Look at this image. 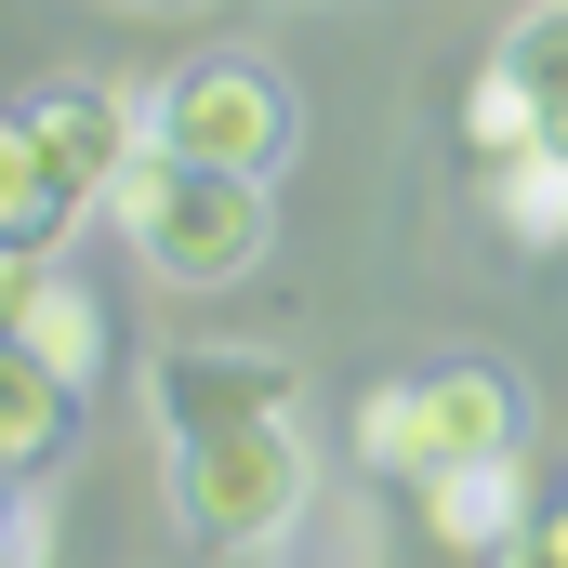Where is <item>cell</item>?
<instances>
[{"mask_svg": "<svg viewBox=\"0 0 568 568\" xmlns=\"http://www.w3.org/2000/svg\"><path fill=\"white\" fill-rule=\"evenodd\" d=\"M106 225L133 239L145 278L239 291L278 252V185H265V172H199V159H159V145H145L133 172H120V199H106Z\"/></svg>", "mask_w": 568, "mask_h": 568, "instance_id": "cell-1", "label": "cell"}, {"mask_svg": "<svg viewBox=\"0 0 568 568\" xmlns=\"http://www.w3.org/2000/svg\"><path fill=\"white\" fill-rule=\"evenodd\" d=\"M516 449H529V384L503 357H436L410 384L357 397V463L397 476V489H436L463 463H516Z\"/></svg>", "mask_w": 568, "mask_h": 568, "instance_id": "cell-2", "label": "cell"}, {"mask_svg": "<svg viewBox=\"0 0 568 568\" xmlns=\"http://www.w3.org/2000/svg\"><path fill=\"white\" fill-rule=\"evenodd\" d=\"M304 503H317V449L278 424H225V436H172V516H185V542H212V556H265L304 529Z\"/></svg>", "mask_w": 568, "mask_h": 568, "instance_id": "cell-3", "label": "cell"}, {"mask_svg": "<svg viewBox=\"0 0 568 568\" xmlns=\"http://www.w3.org/2000/svg\"><path fill=\"white\" fill-rule=\"evenodd\" d=\"M145 145L159 159H199V172H265L278 185L291 145H304V106L265 53H199L172 80H145Z\"/></svg>", "mask_w": 568, "mask_h": 568, "instance_id": "cell-4", "label": "cell"}, {"mask_svg": "<svg viewBox=\"0 0 568 568\" xmlns=\"http://www.w3.org/2000/svg\"><path fill=\"white\" fill-rule=\"evenodd\" d=\"M291 397V357L278 344H159V371H145V410L159 436H225V424H278Z\"/></svg>", "mask_w": 568, "mask_h": 568, "instance_id": "cell-5", "label": "cell"}, {"mask_svg": "<svg viewBox=\"0 0 568 568\" xmlns=\"http://www.w3.org/2000/svg\"><path fill=\"white\" fill-rule=\"evenodd\" d=\"M27 120H40V145H53V172L80 185V212H106L120 199V172L145 159V93H120V80H40L27 93Z\"/></svg>", "mask_w": 568, "mask_h": 568, "instance_id": "cell-6", "label": "cell"}, {"mask_svg": "<svg viewBox=\"0 0 568 568\" xmlns=\"http://www.w3.org/2000/svg\"><path fill=\"white\" fill-rule=\"evenodd\" d=\"M424 503V542L436 556H503L542 503H529V449L516 463H463V476H436V489H410Z\"/></svg>", "mask_w": 568, "mask_h": 568, "instance_id": "cell-7", "label": "cell"}, {"mask_svg": "<svg viewBox=\"0 0 568 568\" xmlns=\"http://www.w3.org/2000/svg\"><path fill=\"white\" fill-rule=\"evenodd\" d=\"M13 344H40V357H53V371L80 384V397H93V384L120 371V331H106V291L80 278V265H53V252H40V278H27V317H13Z\"/></svg>", "mask_w": 568, "mask_h": 568, "instance_id": "cell-8", "label": "cell"}, {"mask_svg": "<svg viewBox=\"0 0 568 568\" xmlns=\"http://www.w3.org/2000/svg\"><path fill=\"white\" fill-rule=\"evenodd\" d=\"M67 436H80V384H67L40 344L0 331V463L40 476V463H67Z\"/></svg>", "mask_w": 568, "mask_h": 568, "instance_id": "cell-9", "label": "cell"}, {"mask_svg": "<svg viewBox=\"0 0 568 568\" xmlns=\"http://www.w3.org/2000/svg\"><path fill=\"white\" fill-rule=\"evenodd\" d=\"M67 225H80V185L53 172V145H40L27 106H0V239L13 252H53Z\"/></svg>", "mask_w": 568, "mask_h": 568, "instance_id": "cell-10", "label": "cell"}, {"mask_svg": "<svg viewBox=\"0 0 568 568\" xmlns=\"http://www.w3.org/2000/svg\"><path fill=\"white\" fill-rule=\"evenodd\" d=\"M449 133H463V159H476V172H503V159H529V145H542V93L489 53V67L449 93Z\"/></svg>", "mask_w": 568, "mask_h": 568, "instance_id": "cell-11", "label": "cell"}, {"mask_svg": "<svg viewBox=\"0 0 568 568\" xmlns=\"http://www.w3.org/2000/svg\"><path fill=\"white\" fill-rule=\"evenodd\" d=\"M476 199H489V239H516V252H568V159H556V145L476 172Z\"/></svg>", "mask_w": 568, "mask_h": 568, "instance_id": "cell-12", "label": "cell"}, {"mask_svg": "<svg viewBox=\"0 0 568 568\" xmlns=\"http://www.w3.org/2000/svg\"><path fill=\"white\" fill-rule=\"evenodd\" d=\"M503 67H516L542 106H568V0H529V13L503 27Z\"/></svg>", "mask_w": 568, "mask_h": 568, "instance_id": "cell-13", "label": "cell"}, {"mask_svg": "<svg viewBox=\"0 0 568 568\" xmlns=\"http://www.w3.org/2000/svg\"><path fill=\"white\" fill-rule=\"evenodd\" d=\"M489 568H568V503H542V516H529V529H516Z\"/></svg>", "mask_w": 568, "mask_h": 568, "instance_id": "cell-14", "label": "cell"}, {"mask_svg": "<svg viewBox=\"0 0 568 568\" xmlns=\"http://www.w3.org/2000/svg\"><path fill=\"white\" fill-rule=\"evenodd\" d=\"M53 556V529H40V503H13V529H0V568H40Z\"/></svg>", "mask_w": 568, "mask_h": 568, "instance_id": "cell-15", "label": "cell"}, {"mask_svg": "<svg viewBox=\"0 0 568 568\" xmlns=\"http://www.w3.org/2000/svg\"><path fill=\"white\" fill-rule=\"evenodd\" d=\"M27 278H40V252H13V239H0V331L27 317Z\"/></svg>", "mask_w": 568, "mask_h": 568, "instance_id": "cell-16", "label": "cell"}, {"mask_svg": "<svg viewBox=\"0 0 568 568\" xmlns=\"http://www.w3.org/2000/svg\"><path fill=\"white\" fill-rule=\"evenodd\" d=\"M542 145H556V159H568V106H542Z\"/></svg>", "mask_w": 568, "mask_h": 568, "instance_id": "cell-17", "label": "cell"}, {"mask_svg": "<svg viewBox=\"0 0 568 568\" xmlns=\"http://www.w3.org/2000/svg\"><path fill=\"white\" fill-rule=\"evenodd\" d=\"M0 529H13V463H0Z\"/></svg>", "mask_w": 568, "mask_h": 568, "instance_id": "cell-18", "label": "cell"}, {"mask_svg": "<svg viewBox=\"0 0 568 568\" xmlns=\"http://www.w3.org/2000/svg\"><path fill=\"white\" fill-rule=\"evenodd\" d=\"M120 13H185V0H120Z\"/></svg>", "mask_w": 568, "mask_h": 568, "instance_id": "cell-19", "label": "cell"}]
</instances>
